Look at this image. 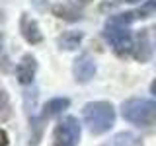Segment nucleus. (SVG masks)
Segmentation results:
<instances>
[{"label":"nucleus","mask_w":156,"mask_h":146,"mask_svg":"<svg viewBox=\"0 0 156 146\" xmlns=\"http://www.w3.org/2000/svg\"><path fill=\"white\" fill-rule=\"evenodd\" d=\"M82 39H84V33L82 31H65L57 39V43L62 51H76V49L80 47Z\"/></svg>","instance_id":"obj_9"},{"label":"nucleus","mask_w":156,"mask_h":146,"mask_svg":"<svg viewBox=\"0 0 156 146\" xmlns=\"http://www.w3.org/2000/svg\"><path fill=\"white\" fill-rule=\"evenodd\" d=\"M146 47H148V37H146L144 31H140L135 39V45H133V55L139 58V61H144V58L150 57V53L146 51Z\"/></svg>","instance_id":"obj_10"},{"label":"nucleus","mask_w":156,"mask_h":146,"mask_svg":"<svg viewBox=\"0 0 156 146\" xmlns=\"http://www.w3.org/2000/svg\"><path fill=\"white\" fill-rule=\"evenodd\" d=\"M0 49H2V35H0Z\"/></svg>","instance_id":"obj_17"},{"label":"nucleus","mask_w":156,"mask_h":146,"mask_svg":"<svg viewBox=\"0 0 156 146\" xmlns=\"http://www.w3.org/2000/svg\"><path fill=\"white\" fill-rule=\"evenodd\" d=\"M68 105H70V99H68V97H53V99H49L47 103L43 105L39 119H41V121H47L49 117H55L58 113H62Z\"/></svg>","instance_id":"obj_8"},{"label":"nucleus","mask_w":156,"mask_h":146,"mask_svg":"<svg viewBox=\"0 0 156 146\" xmlns=\"http://www.w3.org/2000/svg\"><path fill=\"white\" fill-rule=\"evenodd\" d=\"M125 2H131V4H139V2H143V0H125Z\"/></svg>","instance_id":"obj_16"},{"label":"nucleus","mask_w":156,"mask_h":146,"mask_svg":"<svg viewBox=\"0 0 156 146\" xmlns=\"http://www.w3.org/2000/svg\"><path fill=\"white\" fill-rule=\"evenodd\" d=\"M8 134H6V130L4 129H0V146H8Z\"/></svg>","instance_id":"obj_14"},{"label":"nucleus","mask_w":156,"mask_h":146,"mask_svg":"<svg viewBox=\"0 0 156 146\" xmlns=\"http://www.w3.org/2000/svg\"><path fill=\"white\" fill-rule=\"evenodd\" d=\"M113 146H140V138L133 133H119L113 138Z\"/></svg>","instance_id":"obj_11"},{"label":"nucleus","mask_w":156,"mask_h":146,"mask_svg":"<svg viewBox=\"0 0 156 146\" xmlns=\"http://www.w3.org/2000/svg\"><path fill=\"white\" fill-rule=\"evenodd\" d=\"M104 37L105 41L111 45V49L117 53H133V45H135V39L131 35L129 27L125 26H111V23H105L104 29Z\"/></svg>","instance_id":"obj_4"},{"label":"nucleus","mask_w":156,"mask_h":146,"mask_svg":"<svg viewBox=\"0 0 156 146\" xmlns=\"http://www.w3.org/2000/svg\"><path fill=\"white\" fill-rule=\"evenodd\" d=\"M121 115L127 123L136 127H150L156 123V103L143 97L127 99L121 105Z\"/></svg>","instance_id":"obj_2"},{"label":"nucleus","mask_w":156,"mask_h":146,"mask_svg":"<svg viewBox=\"0 0 156 146\" xmlns=\"http://www.w3.org/2000/svg\"><path fill=\"white\" fill-rule=\"evenodd\" d=\"M37 72V61L33 55H29V53H26V55L22 57V61H20V64L16 68V78L18 82L22 86H29L33 82V76H35Z\"/></svg>","instance_id":"obj_6"},{"label":"nucleus","mask_w":156,"mask_h":146,"mask_svg":"<svg viewBox=\"0 0 156 146\" xmlns=\"http://www.w3.org/2000/svg\"><path fill=\"white\" fill-rule=\"evenodd\" d=\"M152 14H156V0H148L144 6H140L139 10H135L136 19H139V18H148V16H152Z\"/></svg>","instance_id":"obj_13"},{"label":"nucleus","mask_w":156,"mask_h":146,"mask_svg":"<svg viewBox=\"0 0 156 146\" xmlns=\"http://www.w3.org/2000/svg\"><path fill=\"white\" fill-rule=\"evenodd\" d=\"M55 14L58 18H62V19H68V22H76V19H80V14H78L76 10L66 8V6H55Z\"/></svg>","instance_id":"obj_12"},{"label":"nucleus","mask_w":156,"mask_h":146,"mask_svg":"<svg viewBox=\"0 0 156 146\" xmlns=\"http://www.w3.org/2000/svg\"><path fill=\"white\" fill-rule=\"evenodd\" d=\"M72 76L78 84H88L96 76V62L90 55H80L72 64Z\"/></svg>","instance_id":"obj_5"},{"label":"nucleus","mask_w":156,"mask_h":146,"mask_svg":"<svg viewBox=\"0 0 156 146\" xmlns=\"http://www.w3.org/2000/svg\"><path fill=\"white\" fill-rule=\"evenodd\" d=\"M20 31H22L23 39L27 43H31V45H37V43L43 41L41 27L29 14H22V18H20Z\"/></svg>","instance_id":"obj_7"},{"label":"nucleus","mask_w":156,"mask_h":146,"mask_svg":"<svg viewBox=\"0 0 156 146\" xmlns=\"http://www.w3.org/2000/svg\"><path fill=\"white\" fill-rule=\"evenodd\" d=\"M82 121L92 134H104L115 125V109L109 101H88L82 107Z\"/></svg>","instance_id":"obj_1"},{"label":"nucleus","mask_w":156,"mask_h":146,"mask_svg":"<svg viewBox=\"0 0 156 146\" xmlns=\"http://www.w3.org/2000/svg\"><path fill=\"white\" fill-rule=\"evenodd\" d=\"M150 94H152V96L156 97V80L152 82V86H150Z\"/></svg>","instance_id":"obj_15"},{"label":"nucleus","mask_w":156,"mask_h":146,"mask_svg":"<svg viewBox=\"0 0 156 146\" xmlns=\"http://www.w3.org/2000/svg\"><path fill=\"white\" fill-rule=\"evenodd\" d=\"M80 121L66 115L55 127V146H76L80 140Z\"/></svg>","instance_id":"obj_3"}]
</instances>
